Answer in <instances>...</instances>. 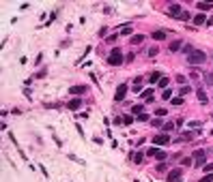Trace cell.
Segmentation results:
<instances>
[{
	"instance_id": "obj_1",
	"label": "cell",
	"mask_w": 213,
	"mask_h": 182,
	"mask_svg": "<svg viewBox=\"0 0 213 182\" xmlns=\"http://www.w3.org/2000/svg\"><path fill=\"white\" fill-rule=\"evenodd\" d=\"M205 60H207V54L202 51V49H194L189 56H187V62H189L192 67H198V65H202Z\"/></svg>"
},
{
	"instance_id": "obj_2",
	"label": "cell",
	"mask_w": 213,
	"mask_h": 182,
	"mask_svg": "<svg viewBox=\"0 0 213 182\" xmlns=\"http://www.w3.org/2000/svg\"><path fill=\"white\" fill-rule=\"evenodd\" d=\"M108 65H112V67H118V65H123V54L118 47H114V51L108 56Z\"/></svg>"
},
{
	"instance_id": "obj_3",
	"label": "cell",
	"mask_w": 213,
	"mask_h": 182,
	"mask_svg": "<svg viewBox=\"0 0 213 182\" xmlns=\"http://www.w3.org/2000/svg\"><path fill=\"white\" fill-rule=\"evenodd\" d=\"M181 176H183V167H174V169L168 171L166 182H177V180H181Z\"/></svg>"
},
{
	"instance_id": "obj_4",
	"label": "cell",
	"mask_w": 213,
	"mask_h": 182,
	"mask_svg": "<svg viewBox=\"0 0 213 182\" xmlns=\"http://www.w3.org/2000/svg\"><path fill=\"white\" fill-rule=\"evenodd\" d=\"M153 144H155V146H166V144H170L168 133H159V135H155V137H153Z\"/></svg>"
},
{
	"instance_id": "obj_5",
	"label": "cell",
	"mask_w": 213,
	"mask_h": 182,
	"mask_svg": "<svg viewBox=\"0 0 213 182\" xmlns=\"http://www.w3.org/2000/svg\"><path fill=\"white\" fill-rule=\"evenodd\" d=\"M183 13H185V11H181L179 4H170V7H168V15H170V17H177V20H181Z\"/></svg>"
},
{
	"instance_id": "obj_6",
	"label": "cell",
	"mask_w": 213,
	"mask_h": 182,
	"mask_svg": "<svg viewBox=\"0 0 213 182\" xmlns=\"http://www.w3.org/2000/svg\"><path fill=\"white\" fill-rule=\"evenodd\" d=\"M205 159H207V152L205 150H196L194 152V163L200 167V165H205Z\"/></svg>"
},
{
	"instance_id": "obj_7",
	"label": "cell",
	"mask_w": 213,
	"mask_h": 182,
	"mask_svg": "<svg viewBox=\"0 0 213 182\" xmlns=\"http://www.w3.org/2000/svg\"><path fill=\"white\" fill-rule=\"evenodd\" d=\"M125 94H127V86H125V84H121V86L116 88V92H114V101H123Z\"/></svg>"
},
{
	"instance_id": "obj_8",
	"label": "cell",
	"mask_w": 213,
	"mask_h": 182,
	"mask_svg": "<svg viewBox=\"0 0 213 182\" xmlns=\"http://www.w3.org/2000/svg\"><path fill=\"white\" fill-rule=\"evenodd\" d=\"M196 96H198V101H200L202 105H205V103H209V96L205 94V90H202V88H198V90H196Z\"/></svg>"
},
{
	"instance_id": "obj_9",
	"label": "cell",
	"mask_w": 213,
	"mask_h": 182,
	"mask_svg": "<svg viewBox=\"0 0 213 182\" xmlns=\"http://www.w3.org/2000/svg\"><path fill=\"white\" fill-rule=\"evenodd\" d=\"M159 79H162V73H159V71H153L151 75H149V81H151V84H159Z\"/></svg>"
},
{
	"instance_id": "obj_10",
	"label": "cell",
	"mask_w": 213,
	"mask_h": 182,
	"mask_svg": "<svg viewBox=\"0 0 213 182\" xmlns=\"http://www.w3.org/2000/svg\"><path fill=\"white\" fill-rule=\"evenodd\" d=\"M194 24H196V26H202V24H207V17H205V13H198L196 17H194Z\"/></svg>"
},
{
	"instance_id": "obj_11",
	"label": "cell",
	"mask_w": 213,
	"mask_h": 182,
	"mask_svg": "<svg viewBox=\"0 0 213 182\" xmlns=\"http://www.w3.org/2000/svg\"><path fill=\"white\" fill-rule=\"evenodd\" d=\"M80 105H82L80 99H71V101L67 103V107H69V109H80Z\"/></svg>"
},
{
	"instance_id": "obj_12",
	"label": "cell",
	"mask_w": 213,
	"mask_h": 182,
	"mask_svg": "<svg viewBox=\"0 0 213 182\" xmlns=\"http://www.w3.org/2000/svg\"><path fill=\"white\" fill-rule=\"evenodd\" d=\"M151 36H153L155 41H164V39H166V32H164V30H155Z\"/></svg>"
},
{
	"instance_id": "obj_13",
	"label": "cell",
	"mask_w": 213,
	"mask_h": 182,
	"mask_svg": "<svg viewBox=\"0 0 213 182\" xmlns=\"http://www.w3.org/2000/svg\"><path fill=\"white\" fill-rule=\"evenodd\" d=\"M142 99H144L146 103H153V99H155V96H153L151 90H144V92H142Z\"/></svg>"
},
{
	"instance_id": "obj_14",
	"label": "cell",
	"mask_w": 213,
	"mask_h": 182,
	"mask_svg": "<svg viewBox=\"0 0 213 182\" xmlns=\"http://www.w3.org/2000/svg\"><path fill=\"white\" fill-rule=\"evenodd\" d=\"M69 92H71V94H82V92H86V88H84V86H73Z\"/></svg>"
},
{
	"instance_id": "obj_15",
	"label": "cell",
	"mask_w": 213,
	"mask_h": 182,
	"mask_svg": "<svg viewBox=\"0 0 213 182\" xmlns=\"http://www.w3.org/2000/svg\"><path fill=\"white\" fill-rule=\"evenodd\" d=\"M144 41V34H136V36H131V45H140Z\"/></svg>"
},
{
	"instance_id": "obj_16",
	"label": "cell",
	"mask_w": 213,
	"mask_h": 182,
	"mask_svg": "<svg viewBox=\"0 0 213 182\" xmlns=\"http://www.w3.org/2000/svg\"><path fill=\"white\" fill-rule=\"evenodd\" d=\"M211 7H213L211 2H198V9H200V13H202V11H209Z\"/></svg>"
},
{
	"instance_id": "obj_17",
	"label": "cell",
	"mask_w": 213,
	"mask_h": 182,
	"mask_svg": "<svg viewBox=\"0 0 213 182\" xmlns=\"http://www.w3.org/2000/svg\"><path fill=\"white\" fill-rule=\"evenodd\" d=\"M181 47H183V43H181V41H174V43L170 45V51H179Z\"/></svg>"
},
{
	"instance_id": "obj_18",
	"label": "cell",
	"mask_w": 213,
	"mask_h": 182,
	"mask_svg": "<svg viewBox=\"0 0 213 182\" xmlns=\"http://www.w3.org/2000/svg\"><path fill=\"white\" fill-rule=\"evenodd\" d=\"M131 30H134V26H131V24H125L123 28H121V32H123V34H131Z\"/></svg>"
},
{
	"instance_id": "obj_19",
	"label": "cell",
	"mask_w": 213,
	"mask_h": 182,
	"mask_svg": "<svg viewBox=\"0 0 213 182\" xmlns=\"http://www.w3.org/2000/svg\"><path fill=\"white\" fill-rule=\"evenodd\" d=\"M181 49H183L185 54H187V56H189V54L194 51V47H192V45H189V43H183V47H181Z\"/></svg>"
},
{
	"instance_id": "obj_20",
	"label": "cell",
	"mask_w": 213,
	"mask_h": 182,
	"mask_svg": "<svg viewBox=\"0 0 213 182\" xmlns=\"http://www.w3.org/2000/svg\"><path fill=\"white\" fill-rule=\"evenodd\" d=\"M174 129V122H166L164 126H162V131H166V133H168V131H172Z\"/></svg>"
},
{
	"instance_id": "obj_21",
	"label": "cell",
	"mask_w": 213,
	"mask_h": 182,
	"mask_svg": "<svg viewBox=\"0 0 213 182\" xmlns=\"http://www.w3.org/2000/svg\"><path fill=\"white\" fill-rule=\"evenodd\" d=\"M168 84H170V79H168V77H162V79H159V86H162L164 90L168 88Z\"/></svg>"
},
{
	"instance_id": "obj_22",
	"label": "cell",
	"mask_w": 213,
	"mask_h": 182,
	"mask_svg": "<svg viewBox=\"0 0 213 182\" xmlns=\"http://www.w3.org/2000/svg\"><path fill=\"white\" fill-rule=\"evenodd\" d=\"M129 122H134V116L131 114H125L123 116V124H129Z\"/></svg>"
},
{
	"instance_id": "obj_23",
	"label": "cell",
	"mask_w": 213,
	"mask_h": 182,
	"mask_svg": "<svg viewBox=\"0 0 213 182\" xmlns=\"http://www.w3.org/2000/svg\"><path fill=\"white\" fill-rule=\"evenodd\" d=\"M202 169H205L207 174H213V163H205V165H202Z\"/></svg>"
},
{
	"instance_id": "obj_24",
	"label": "cell",
	"mask_w": 213,
	"mask_h": 182,
	"mask_svg": "<svg viewBox=\"0 0 213 182\" xmlns=\"http://www.w3.org/2000/svg\"><path fill=\"white\" fill-rule=\"evenodd\" d=\"M131 114H138V116H140V114H142V105H134V107H131Z\"/></svg>"
},
{
	"instance_id": "obj_25",
	"label": "cell",
	"mask_w": 213,
	"mask_h": 182,
	"mask_svg": "<svg viewBox=\"0 0 213 182\" xmlns=\"http://www.w3.org/2000/svg\"><path fill=\"white\" fill-rule=\"evenodd\" d=\"M174 79H177V81H179V84H181V86H185V84H187V77H183V75H177V77H174Z\"/></svg>"
},
{
	"instance_id": "obj_26",
	"label": "cell",
	"mask_w": 213,
	"mask_h": 182,
	"mask_svg": "<svg viewBox=\"0 0 213 182\" xmlns=\"http://www.w3.org/2000/svg\"><path fill=\"white\" fill-rule=\"evenodd\" d=\"M179 94L183 96V94H189V86H181V90H179Z\"/></svg>"
},
{
	"instance_id": "obj_27",
	"label": "cell",
	"mask_w": 213,
	"mask_h": 182,
	"mask_svg": "<svg viewBox=\"0 0 213 182\" xmlns=\"http://www.w3.org/2000/svg\"><path fill=\"white\" fill-rule=\"evenodd\" d=\"M192 161H194V157L189 159V157H185L183 161H181V165H192Z\"/></svg>"
},
{
	"instance_id": "obj_28",
	"label": "cell",
	"mask_w": 213,
	"mask_h": 182,
	"mask_svg": "<svg viewBox=\"0 0 213 182\" xmlns=\"http://www.w3.org/2000/svg\"><path fill=\"white\" fill-rule=\"evenodd\" d=\"M157 152H159V150H157V148H149V150H146V154H149V157H155V154Z\"/></svg>"
},
{
	"instance_id": "obj_29",
	"label": "cell",
	"mask_w": 213,
	"mask_h": 182,
	"mask_svg": "<svg viewBox=\"0 0 213 182\" xmlns=\"http://www.w3.org/2000/svg\"><path fill=\"white\" fill-rule=\"evenodd\" d=\"M155 114H157V118H164V116H166V114H168V112H166V109H157V112H155Z\"/></svg>"
},
{
	"instance_id": "obj_30",
	"label": "cell",
	"mask_w": 213,
	"mask_h": 182,
	"mask_svg": "<svg viewBox=\"0 0 213 182\" xmlns=\"http://www.w3.org/2000/svg\"><path fill=\"white\" fill-rule=\"evenodd\" d=\"M134 161H136V163H142V152H138V154H134Z\"/></svg>"
},
{
	"instance_id": "obj_31",
	"label": "cell",
	"mask_w": 213,
	"mask_h": 182,
	"mask_svg": "<svg viewBox=\"0 0 213 182\" xmlns=\"http://www.w3.org/2000/svg\"><path fill=\"white\" fill-rule=\"evenodd\" d=\"M200 182H213V174H207V176H205V178H202Z\"/></svg>"
},
{
	"instance_id": "obj_32",
	"label": "cell",
	"mask_w": 213,
	"mask_h": 182,
	"mask_svg": "<svg viewBox=\"0 0 213 182\" xmlns=\"http://www.w3.org/2000/svg\"><path fill=\"white\" fill-rule=\"evenodd\" d=\"M155 157H157V159H159V161H164V159H166V152H164V150H159V152H157V154H155Z\"/></svg>"
},
{
	"instance_id": "obj_33",
	"label": "cell",
	"mask_w": 213,
	"mask_h": 182,
	"mask_svg": "<svg viewBox=\"0 0 213 182\" xmlns=\"http://www.w3.org/2000/svg\"><path fill=\"white\" fill-rule=\"evenodd\" d=\"M183 103V99L181 96H177V99H172V105H181Z\"/></svg>"
},
{
	"instance_id": "obj_34",
	"label": "cell",
	"mask_w": 213,
	"mask_h": 182,
	"mask_svg": "<svg viewBox=\"0 0 213 182\" xmlns=\"http://www.w3.org/2000/svg\"><path fill=\"white\" fill-rule=\"evenodd\" d=\"M207 84L213 86V73H207Z\"/></svg>"
},
{
	"instance_id": "obj_35",
	"label": "cell",
	"mask_w": 213,
	"mask_h": 182,
	"mask_svg": "<svg viewBox=\"0 0 213 182\" xmlns=\"http://www.w3.org/2000/svg\"><path fill=\"white\" fill-rule=\"evenodd\" d=\"M138 120H142V122H146V120H149V116H146V114H140V116H138Z\"/></svg>"
},
{
	"instance_id": "obj_36",
	"label": "cell",
	"mask_w": 213,
	"mask_h": 182,
	"mask_svg": "<svg viewBox=\"0 0 213 182\" xmlns=\"http://www.w3.org/2000/svg\"><path fill=\"white\" fill-rule=\"evenodd\" d=\"M153 126H162V118H155V120H153Z\"/></svg>"
},
{
	"instance_id": "obj_37",
	"label": "cell",
	"mask_w": 213,
	"mask_h": 182,
	"mask_svg": "<svg viewBox=\"0 0 213 182\" xmlns=\"http://www.w3.org/2000/svg\"><path fill=\"white\" fill-rule=\"evenodd\" d=\"M207 26H213V17H211V20H207Z\"/></svg>"
},
{
	"instance_id": "obj_38",
	"label": "cell",
	"mask_w": 213,
	"mask_h": 182,
	"mask_svg": "<svg viewBox=\"0 0 213 182\" xmlns=\"http://www.w3.org/2000/svg\"><path fill=\"white\" fill-rule=\"evenodd\" d=\"M211 135H213V131H211Z\"/></svg>"
},
{
	"instance_id": "obj_39",
	"label": "cell",
	"mask_w": 213,
	"mask_h": 182,
	"mask_svg": "<svg viewBox=\"0 0 213 182\" xmlns=\"http://www.w3.org/2000/svg\"><path fill=\"white\" fill-rule=\"evenodd\" d=\"M211 118H213V114H211Z\"/></svg>"
}]
</instances>
